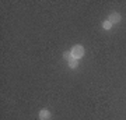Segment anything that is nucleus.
I'll return each mask as SVG.
<instances>
[{
    "label": "nucleus",
    "mask_w": 126,
    "mask_h": 120,
    "mask_svg": "<svg viewBox=\"0 0 126 120\" xmlns=\"http://www.w3.org/2000/svg\"><path fill=\"white\" fill-rule=\"evenodd\" d=\"M72 54L74 59H79L83 57V54H84V49H83V46H80V45H76V46H73L72 49Z\"/></svg>",
    "instance_id": "1"
},
{
    "label": "nucleus",
    "mask_w": 126,
    "mask_h": 120,
    "mask_svg": "<svg viewBox=\"0 0 126 120\" xmlns=\"http://www.w3.org/2000/svg\"><path fill=\"white\" fill-rule=\"evenodd\" d=\"M108 21L111 22V24H113V22H115V24L119 22V21H121V14H119V13H112L108 17Z\"/></svg>",
    "instance_id": "2"
},
{
    "label": "nucleus",
    "mask_w": 126,
    "mask_h": 120,
    "mask_svg": "<svg viewBox=\"0 0 126 120\" xmlns=\"http://www.w3.org/2000/svg\"><path fill=\"white\" fill-rule=\"evenodd\" d=\"M39 119L41 120H49L50 119V112L48 109H42L39 112Z\"/></svg>",
    "instance_id": "3"
},
{
    "label": "nucleus",
    "mask_w": 126,
    "mask_h": 120,
    "mask_svg": "<svg viewBox=\"0 0 126 120\" xmlns=\"http://www.w3.org/2000/svg\"><path fill=\"white\" fill-rule=\"evenodd\" d=\"M63 57L66 59L67 62H70V60L73 59V54H72V52H64V53H63Z\"/></svg>",
    "instance_id": "4"
},
{
    "label": "nucleus",
    "mask_w": 126,
    "mask_h": 120,
    "mask_svg": "<svg viewBox=\"0 0 126 120\" xmlns=\"http://www.w3.org/2000/svg\"><path fill=\"white\" fill-rule=\"evenodd\" d=\"M77 64H79V63H77V59H74V57H73L72 60L69 62V66L72 67V68H76V67H77Z\"/></svg>",
    "instance_id": "5"
},
{
    "label": "nucleus",
    "mask_w": 126,
    "mask_h": 120,
    "mask_svg": "<svg viewBox=\"0 0 126 120\" xmlns=\"http://www.w3.org/2000/svg\"><path fill=\"white\" fill-rule=\"evenodd\" d=\"M111 27H112V24H111L108 20L102 22V28H104V29H111Z\"/></svg>",
    "instance_id": "6"
}]
</instances>
